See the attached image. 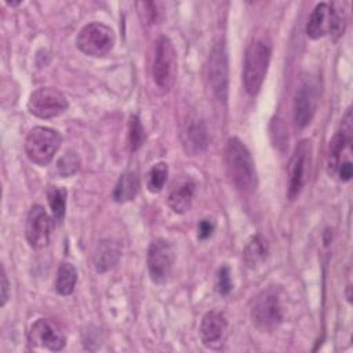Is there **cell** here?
Segmentation results:
<instances>
[{"label":"cell","mask_w":353,"mask_h":353,"mask_svg":"<svg viewBox=\"0 0 353 353\" xmlns=\"http://www.w3.org/2000/svg\"><path fill=\"white\" fill-rule=\"evenodd\" d=\"M225 163L229 178L239 192L245 194L255 192L258 186L255 163L244 142L237 137L228 139L225 148Z\"/></svg>","instance_id":"cell-1"},{"label":"cell","mask_w":353,"mask_h":353,"mask_svg":"<svg viewBox=\"0 0 353 353\" xmlns=\"http://www.w3.org/2000/svg\"><path fill=\"white\" fill-rule=\"evenodd\" d=\"M272 57V41L266 33H258L250 41L244 55L243 84L250 95H256L266 77Z\"/></svg>","instance_id":"cell-2"},{"label":"cell","mask_w":353,"mask_h":353,"mask_svg":"<svg viewBox=\"0 0 353 353\" xmlns=\"http://www.w3.org/2000/svg\"><path fill=\"white\" fill-rule=\"evenodd\" d=\"M178 72L176 52L172 41L167 36H160L154 44L152 62V79L156 88L167 92L172 88Z\"/></svg>","instance_id":"cell-3"},{"label":"cell","mask_w":353,"mask_h":353,"mask_svg":"<svg viewBox=\"0 0 353 353\" xmlns=\"http://www.w3.org/2000/svg\"><path fill=\"white\" fill-rule=\"evenodd\" d=\"M62 142L57 130L48 127L32 128L25 139V152L28 159L37 165H47L52 161Z\"/></svg>","instance_id":"cell-4"},{"label":"cell","mask_w":353,"mask_h":353,"mask_svg":"<svg viewBox=\"0 0 353 353\" xmlns=\"http://www.w3.org/2000/svg\"><path fill=\"white\" fill-rule=\"evenodd\" d=\"M284 317L280 290L276 287H268L261 291L251 307V319L256 327L262 330L276 328Z\"/></svg>","instance_id":"cell-5"},{"label":"cell","mask_w":353,"mask_h":353,"mask_svg":"<svg viewBox=\"0 0 353 353\" xmlns=\"http://www.w3.org/2000/svg\"><path fill=\"white\" fill-rule=\"evenodd\" d=\"M76 46L87 55L105 57L113 50L114 33L109 26L101 22H91L79 32Z\"/></svg>","instance_id":"cell-6"},{"label":"cell","mask_w":353,"mask_h":353,"mask_svg":"<svg viewBox=\"0 0 353 353\" xmlns=\"http://www.w3.org/2000/svg\"><path fill=\"white\" fill-rule=\"evenodd\" d=\"M207 83L218 101H226L229 84L228 52L223 43H216L207 61Z\"/></svg>","instance_id":"cell-7"},{"label":"cell","mask_w":353,"mask_h":353,"mask_svg":"<svg viewBox=\"0 0 353 353\" xmlns=\"http://www.w3.org/2000/svg\"><path fill=\"white\" fill-rule=\"evenodd\" d=\"M69 103L66 97L52 87L34 90L28 101V110L39 119H52L62 114Z\"/></svg>","instance_id":"cell-8"},{"label":"cell","mask_w":353,"mask_h":353,"mask_svg":"<svg viewBox=\"0 0 353 353\" xmlns=\"http://www.w3.org/2000/svg\"><path fill=\"white\" fill-rule=\"evenodd\" d=\"M175 261V251L170 241L156 239L148 248V270L153 283H165L172 272Z\"/></svg>","instance_id":"cell-9"},{"label":"cell","mask_w":353,"mask_h":353,"mask_svg":"<svg viewBox=\"0 0 353 353\" xmlns=\"http://www.w3.org/2000/svg\"><path fill=\"white\" fill-rule=\"evenodd\" d=\"M52 230V222L46 210L36 204L33 205L26 216L25 236L29 245L34 250H41L48 245Z\"/></svg>","instance_id":"cell-10"},{"label":"cell","mask_w":353,"mask_h":353,"mask_svg":"<svg viewBox=\"0 0 353 353\" xmlns=\"http://www.w3.org/2000/svg\"><path fill=\"white\" fill-rule=\"evenodd\" d=\"M309 163H310V142L302 141L296 145L288 165L290 181H288L287 194L290 200H295L299 196L306 182Z\"/></svg>","instance_id":"cell-11"},{"label":"cell","mask_w":353,"mask_h":353,"mask_svg":"<svg viewBox=\"0 0 353 353\" xmlns=\"http://www.w3.org/2000/svg\"><path fill=\"white\" fill-rule=\"evenodd\" d=\"M317 108V90L310 81H303L295 91L292 102L294 125L298 130L305 128L313 119Z\"/></svg>","instance_id":"cell-12"},{"label":"cell","mask_w":353,"mask_h":353,"mask_svg":"<svg viewBox=\"0 0 353 353\" xmlns=\"http://www.w3.org/2000/svg\"><path fill=\"white\" fill-rule=\"evenodd\" d=\"M29 341L34 346L58 352L63 349L66 343V336L55 323L47 319H39L32 324L29 330Z\"/></svg>","instance_id":"cell-13"},{"label":"cell","mask_w":353,"mask_h":353,"mask_svg":"<svg viewBox=\"0 0 353 353\" xmlns=\"http://www.w3.org/2000/svg\"><path fill=\"white\" fill-rule=\"evenodd\" d=\"M182 142L189 156H196L204 152L210 143L208 130L203 120L199 117H190L185 125L182 134Z\"/></svg>","instance_id":"cell-14"},{"label":"cell","mask_w":353,"mask_h":353,"mask_svg":"<svg viewBox=\"0 0 353 353\" xmlns=\"http://www.w3.org/2000/svg\"><path fill=\"white\" fill-rule=\"evenodd\" d=\"M226 319L221 312L211 310L205 313L200 323V338L205 346H214L221 343L226 332Z\"/></svg>","instance_id":"cell-15"},{"label":"cell","mask_w":353,"mask_h":353,"mask_svg":"<svg viewBox=\"0 0 353 353\" xmlns=\"http://www.w3.org/2000/svg\"><path fill=\"white\" fill-rule=\"evenodd\" d=\"M121 256L120 244L110 239L101 240L94 251L92 263L98 273H105L114 268Z\"/></svg>","instance_id":"cell-16"},{"label":"cell","mask_w":353,"mask_h":353,"mask_svg":"<svg viewBox=\"0 0 353 353\" xmlns=\"http://www.w3.org/2000/svg\"><path fill=\"white\" fill-rule=\"evenodd\" d=\"M332 18V6L330 3H319L312 11L307 23L306 34L310 39H320L330 33Z\"/></svg>","instance_id":"cell-17"},{"label":"cell","mask_w":353,"mask_h":353,"mask_svg":"<svg viewBox=\"0 0 353 353\" xmlns=\"http://www.w3.org/2000/svg\"><path fill=\"white\" fill-rule=\"evenodd\" d=\"M138 190H139L138 174L134 171H127L123 175H120L113 190V199L117 203L131 201L135 199Z\"/></svg>","instance_id":"cell-18"},{"label":"cell","mask_w":353,"mask_h":353,"mask_svg":"<svg viewBox=\"0 0 353 353\" xmlns=\"http://www.w3.org/2000/svg\"><path fill=\"white\" fill-rule=\"evenodd\" d=\"M193 194H194V183L188 181L171 190L167 203L174 212L183 214L190 208L193 201Z\"/></svg>","instance_id":"cell-19"},{"label":"cell","mask_w":353,"mask_h":353,"mask_svg":"<svg viewBox=\"0 0 353 353\" xmlns=\"http://www.w3.org/2000/svg\"><path fill=\"white\" fill-rule=\"evenodd\" d=\"M268 254H269L268 240L262 234H255L248 240L244 248L243 256L245 263L250 268H256L262 262H265V259L268 258Z\"/></svg>","instance_id":"cell-20"},{"label":"cell","mask_w":353,"mask_h":353,"mask_svg":"<svg viewBox=\"0 0 353 353\" xmlns=\"http://www.w3.org/2000/svg\"><path fill=\"white\" fill-rule=\"evenodd\" d=\"M77 283V270L69 262H62L55 277V290L61 295H70Z\"/></svg>","instance_id":"cell-21"},{"label":"cell","mask_w":353,"mask_h":353,"mask_svg":"<svg viewBox=\"0 0 353 353\" xmlns=\"http://www.w3.org/2000/svg\"><path fill=\"white\" fill-rule=\"evenodd\" d=\"M350 145H352L350 135H346L342 131H338L334 135L328 149V172L330 174H336L338 165L342 161V152L345 150L346 146H350Z\"/></svg>","instance_id":"cell-22"},{"label":"cell","mask_w":353,"mask_h":353,"mask_svg":"<svg viewBox=\"0 0 353 353\" xmlns=\"http://www.w3.org/2000/svg\"><path fill=\"white\" fill-rule=\"evenodd\" d=\"M66 190L62 188H50L47 192L48 204L57 222H62L66 211Z\"/></svg>","instance_id":"cell-23"},{"label":"cell","mask_w":353,"mask_h":353,"mask_svg":"<svg viewBox=\"0 0 353 353\" xmlns=\"http://www.w3.org/2000/svg\"><path fill=\"white\" fill-rule=\"evenodd\" d=\"M168 176V167L165 163H157L154 164L148 174V182L146 186L152 193H157L164 188V183L167 182Z\"/></svg>","instance_id":"cell-24"},{"label":"cell","mask_w":353,"mask_h":353,"mask_svg":"<svg viewBox=\"0 0 353 353\" xmlns=\"http://www.w3.org/2000/svg\"><path fill=\"white\" fill-rule=\"evenodd\" d=\"M145 142V131L143 127L138 119V116L132 114L128 121V145L130 150L135 152L138 150Z\"/></svg>","instance_id":"cell-25"},{"label":"cell","mask_w":353,"mask_h":353,"mask_svg":"<svg viewBox=\"0 0 353 353\" xmlns=\"http://www.w3.org/2000/svg\"><path fill=\"white\" fill-rule=\"evenodd\" d=\"M80 167V157L76 152L69 150L66 152L57 163V170L62 176H70L77 172Z\"/></svg>","instance_id":"cell-26"},{"label":"cell","mask_w":353,"mask_h":353,"mask_svg":"<svg viewBox=\"0 0 353 353\" xmlns=\"http://www.w3.org/2000/svg\"><path fill=\"white\" fill-rule=\"evenodd\" d=\"M332 6V18H331V29L330 34L334 39L341 37L346 29V14L343 8H336V4Z\"/></svg>","instance_id":"cell-27"},{"label":"cell","mask_w":353,"mask_h":353,"mask_svg":"<svg viewBox=\"0 0 353 353\" xmlns=\"http://www.w3.org/2000/svg\"><path fill=\"white\" fill-rule=\"evenodd\" d=\"M137 7H138V14L145 23H156L157 17H159L156 3L139 1V3H137Z\"/></svg>","instance_id":"cell-28"},{"label":"cell","mask_w":353,"mask_h":353,"mask_svg":"<svg viewBox=\"0 0 353 353\" xmlns=\"http://www.w3.org/2000/svg\"><path fill=\"white\" fill-rule=\"evenodd\" d=\"M232 288H233V283H232L230 270L228 266H222L216 274V290L219 294L226 295L232 291Z\"/></svg>","instance_id":"cell-29"},{"label":"cell","mask_w":353,"mask_h":353,"mask_svg":"<svg viewBox=\"0 0 353 353\" xmlns=\"http://www.w3.org/2000/svg\"><path fill=\"white\" fill-rule=\"evenodd\" d=\"M214 228H215V226H214L212 221H210V219H203V221H200V223H199V226H197V236H199V239H200V240L208 239V237L212 234Z\"/></svg>","instance_id":"cell-30"},{"label":"cell","mask_w":353,"mask_h":353,"mask_svg":"<svg viewBox=\"0 0 353 353\" xmlns=\"http://www.w3.org/2000/svg\"><path fill=\"white\" fill-rule=\"evenodd\" d=\"M336 174L339 175L341 181H349L352 178L353 174V165L350 161H341V164L338 165Z\"/></svg>","instance_id":"cell-31"},{"label":"cell","mask_w":353,"mask_h":353,"mask_svg":"<svg viewBox=\"0 0 353 353\" xmlns=\"http://www.w3.org/2000/svg\"><path fill=\"white\" fill-rule=\"evenodd\" d=\"M0 287H1V306L6 305L7 299H8V295H10V283L7 280V274H6V270L4 268L1 269V277H0Z\"/></svg>","instance_id":"cell-32"}]
</instances>
